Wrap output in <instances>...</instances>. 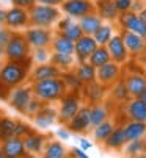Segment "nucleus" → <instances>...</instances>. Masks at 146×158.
<instances>
[{"mask_svg": "<svg viewBox=\"0 0 146 158\" xmlns=\"http://www.w3.org/2000/svg\"><path fill=\"white\" fill-rule=\"evenodd\" d=\"M138 97H140V99H141V100H143V102L146 103V88H144V91H143V93H141V94H140Z\"/></svg>", "mask_w": 146, "mask_h": 158, "instance_id": "6e6d98bb", "label": "nucleus"}, {"mask_svg": "<svg viewBox=\"0 0 146 158\" xmlns=\"http://www.w3.org/2000/svg\"><path fill=\"white\" fill-rule=\"evenodd\" d=\"M97 42L94 41L93 35H82L76 42H74V56L77 63L88 61L90 55L96 50Z\"/></svg>", "mask_w": 146, "mask_h": 158, "instance_id": "9d476101", "label": "nucleus"}, {"mask_svg": "<svg viewBox=\"0 0 146 158\" xmlns=\"http://www.w3.org/2000/svg\"><path fill=\"white\" fill-rule=\"evenodd\" d=\"M72 22H74V17H71V16H68V14H66V16L58 22V30L61 31V30H63V28H66L69 24H72Z\"/></svg>", "mask_w": 146, "mask_h": 158, "instance_id": "49530a36", "label": "nucleus"}, {"mask_svg": "<svg viewBox=\"0 0 146 158\" xmlns=\"http://www.w3.org/2000/svg\"><path fill=\"white\" fill-rule=\"evenodd\" d=\"M121 38H123L124 46L131 56H140L141 53L146 52V38H143L134 31H129V30L121 31Z\"/></svg>", "mask_w": 146, "mask_h": 158, "instance_id": "9b49d317", "label": "nucleus"}, {"mask_svg": "<svg viewBox=\"0 0 146 158\" xmlns=\"http://www.w3.org/2000/svg\"><path fill=\"white\" fill-rule=\"evenodd\" d=\"M32 91L35 97L39 99L41 102H54V100H60L66 94V85L63 78L52 77V78L33 81Z\"/></svg>", "mask_w": 146, "mask_h": 158, "instance_id": "f03ea898", "label": "nucleus"}, {"mask_svg": "<svg viewBox=\"0 0 146 158\" xmlns=\"http://www.w3.org/2000/svg\"><path fill=\"white\" fill-rule=\"evenodd\" d=\"M113 35H115L113 25H110V24H102L99 28L93 33V38H94V41L97 42V46H107V42L112 39Z\"/></svg>", "mask_w": 146, "mask_h": 158, "instance_id": "7c9ffc66", "label": "nucleus"}, {"mask_svg": "<svg viewBox=\"0 0 146 158\" xmlns=\"http://www.w3.org/2000/svg\"><path fill=\"white\" fill-rule=\"evenodd\" d=\"M33 60L36 61V63H47V60H49V52L46 50V47H39V49H36V52H35V55H33Z\"/></svg>", "mask_w": 146, "mask_h": 158, "instance_id": "37998d69", "label": "nucleus"}, {"mask_svg": "<svg viewBox=\"0 0 146 158\" xmlns=\"http://www.w3.org/2000/svg\"><path fill=\"white\" fill-rule=\"evenodd\" d=\"M76 75L79 77V80L86 85V83H91L96 80V67L93 64H90L88 61H83V63H79L77 69H76Z\"/></svg>", "mask_w": 146, "mask_h": 158, "instance_id": "bb28decb", "label": "nucleus"}, {"mask_svg": "<svg viewBox=\"0 0 146 158\" xmlns=\"http://www.w3.org/2000/svg\"><path fill=\"white\" fill-rule=\"evenodd\" d=\"M42 110V103H41V100L39 99H32L30 102H29V105H27V108H25V113H29V114H36V113H39Z\"/></svg>", "mask_w": 146, "mask_h": 158, "instance_id": "ea45409f", "label": "nucleus"}, {"mask_svg": "<svg viewBox=\"0 0 146 158\" xmlns=\"http://www.w3.org/2000/svg\"><path fill=\"white\" fill-rule=\"evenodd\" d=\"M11 30L10 28H2L0 27V46L2 47H5L7 44H8V41H10V38H11Z\"/></svg>", "mask_w": 146, "mask_h": 158, "instance_id": "c03bdc74", "label": "nucleus"}, {"mask_svg": "<svg viewBox=\"0 0 146 158\" xmlns=\"http://www.w3.org/2000/svg\"><path fill=\"white\" fill-rule=\"evenodd\" d=\"M55 116H57L55 110L47 108V106H42V110L35 114V124H36V127H39V128H49V127L55 122Z\"/></svg>", "mask_w": 146, "mask_h": 158, "instance_id": "393cba45", "label": "nucleus"}, {"mask_svg": "<svg viewBox=\"0 0 146 158\" xmlns=\"http://www.w3.org/2000/svg\"><path fill=\"white\" fill-rule=\"evenodd\" d=\"M61 35H63V36H66L68 39H71L72 42H76V41L83 35V30L80 28L79 22H77V24H76V22H72V24H69L66 28H63V30H61Z\"/></svg>", "mask_w": 146, "mask_h": 158, "instance_id": "58836bf2", "label": "nucleus"}, {"mask_svg": "<svg viewBox=\"0 0 146 158\" xmlns=\"http://www.w3.org/2000/svg\"><path fill=\"white\" fill-rule=\"evenodd\" d=\"M107 119H108V108H107V105L94 103L93 106H90V122H91V127L99 125L101 122H104Z\"/></svg>", "mask_w": 146, "mask_h": 158, "instance_id": "a878e982", "label": "nucleus"}, {"mask_svg": "<svg viewBox=\"0 0 146 158\" xmlns=\"http://www.w3.org/2000/svg\"><path fill=\"white\" fill-rule=\"evenodd\" d=\"M57 136H58L60 139L66 141V139H69V138H71V133H69L68 130H64V128H60V130H57Z\"/></svg>", "mask_w": 146, "mask_h": 158, "instance_id": "09e8293b", "label": "nucleus"}, {"mask_svg": "<svg viewBox=\"0 0 146 158\" xmlns=\"http://www.w3.org/2000/svg\"><path fill=\"white\" fill-rule=\"evenodd\" d=\"M29 133H30L29 125H27V124H22V122H19V124H16V127H14V133H13V136L24 138V136H25V135H29Z\"/></svg>", "mask_w": 146, "mask_h": 158, "instance_id": "79ce46f5", "label": "nucleus"}, {"mask_svg": "<svg viewBox=\"0 0 146 158\" xmlns=\"http://www.w3.org/2000/svg\"><path fill=\"white\" fill-rule=\"evenodd\" d=\"M2 152H3V156L7 158H20L27 153L25 146H24V139L17 136H10L3 139Z\"/></svg>", "mask_w": 146, "mask_h": 158, "instance_id": "dca6fc26", "label": "nucleus"}, {"mask_svg": "<svg viewBox=\"0 0 146 158\" xmlns=\"http://www.w3.org/2000/svg\"><path fill=\"white\" fill-rule=\"evenodd\" d=\"M30 58L24 60V61H11L8 60V63H5L0 69V83L3 86H7L8 89L19 86L22 81H25L29 77V71H30Z\"/></svg>", "mask_w": 146, "mask_h": 158, "instance_id": "f257e3e1", "label": "nucleus"}, {"mask_svg": "<svg viewBox=\"0 0 146 158\" xmlns=\"http://www.w3.org/2000/svg\"><path fill=\"white\" fill-rule=\"evenodd\" d=\"M124 133H126V138L127 141H134V139H141L146 138V122L141 121H127L124 125Z\"/></svg>", "mask_w": 146, "mask_h": 158, "instance_id": "5701e85b", "label": "nucleus"}, {"mask_svg": "<svg viewBox=\"0 0 146 158\" xmlns=\"http://www.w3.org/2000/svg\"><path fill=\"white\" fill-rule=\"evenodd\" d=\"M5 16H7V11H3L2 8H0V25L5 24Z\"/></svg>", "mask_w": 146, "mask_h": 158, "instance_id": "864d4df0", "label": "nucleus"}, {"mask_svg": "<svg viewBox=\"0 0 146 158\" xmlns=\"http://www.w3.org/2000/svg\"><path fill=\"white\" fill-rule=\"evenodd\" d=\"M143 8H144V6H143V3L140 2V0H134V3H132V8H131V11H134V13H140Z\"/></svg>", "mask_w": 146, "mask_h": 158, "instance_id": "3c124183", "label": "nucleus"}, {"mask_svg": "<svg viewBox=\"0 0 146 158\" xmlns=\"http://www.w3.org/2000/svg\"><path fill=\"white\" fill-rule=\"evenodd\" d=\"M24 139V146H25V150L27 152H32V153H38L44 149V136L41 135H36V133H29L22 138Z\"/></svg>", "mask_w": 146, "mask_h": 158, "instance_id": "cd10ccee", "label": "nucleus"}, {"mask_svg": "<svg viewBox=\"0 0 146 158\" xmlns=\"http://www.w3.org/2000/svg\"><path fill=\"white\" fill-rule=\"evenodd\" d=\"M61 78L66 85V89H71L72 93H77V91H82L83 89V83L79 80V77L76 75V72H61Z\"/></svg>", "mask_w": 146, "mask_h": 158, "instance_id": "e433bc0d", "label": "nucleus"}, {"mask_svg": "<svg viewBox=\"0 0 146 158\" xmlns=\"http://www.w3.org/2000/svg\"><path fill=\"white\" fill-rule=\"evenodd\" d=\"M123 149H124L126 155H129V156H138V155H141L146 150V139L141 138V139L127 141Z\"/></svg>", "mask_w": 146, "mask_h": 158, "instance_id": "473e14b6", "label": "nucleus"}, {"mask_svg": "<svg viewBox=\"0 0 146 158\" xmlns=\"http://www.w3.org/2000/svg\"><path fill=\"white\" fill-rule=\"evenodd\" d=\"M79 144H80V149H83L85 152H86V150H90V149L93 147V143H91V141H88L86 138H80V139H79Z\"/></svg>", "mask_w": 146, "mask_h": 158, "instance_id": "de8ad7c7", "label": "nucleus"}, {"mask_svg": "<svg viewBox=\"0 0 146 158\" xmlns=\"http://www.w3.org/2000/svg\"><path fill=\"white\" fill-rule=\"evenodd\" d=\"M68 128L74 133H85L91 128L90 122V106H80L76 116L68 122Z\"/></svg>", "mask_w": 146, "mask_h": 158, "instance_id": "2eb2a0df", "label": "nucleus"}, {"mask_svg": "<svg viewBox=\"0 0 146 158\" xmlns=\"http://www.w3.org/2000/svg\"><path fill=\"white\" fill-rule=\"evenodd\" d=\"M144 139H146V138H144Z\"/></svg>", "mask_w": 146, "mask_h": 158, "instance_id": "bf43d9fd", "label": "nucleus"}, {"mask_svg": "<svg viewBox=\"0 0 146 158\" xmlns=\"http://www.w3.org/2000/svg\"><path fill=\"white\" fill-rule=\"evenodd\" d=\"M127 143V138H126V133H124V128L123 125H118L112 130V133L108 135V138L102 143L105 146V149L108 150H121Z\"/></svg>", "mask_w": 146, "mask_h": 158, "instance_id": "6ab92c4d", "label": "nucleus"}, {"mask_svg": "<svg viewBox=\"0 0 146 158\" xmlns=\"http://www.w3.org/2000/svg\"><path fill=\"white\" fill-rule=\"evenodd\" d=\"M112 58H110V53H108V50H107V47L105 46H97L96 47V50L90 55V58H88V63L90 64H93L96 69L97 67H101L102 64H105V63H108Z\"/></svg>", "mask_w": 146, "mask_h": 158, "instance_id": "c85d7f7f", "label": "nucleus"}, {"mask_svg": "<svg viewBox=\"0 0 146 158\" xmlns=\"http://www.w3.org/2000/svg\"><path fill=\"white\" fill-rule=\"evenodd\" d=\"M61 3L63 11L74 19H80L82 16L96 11V5L91 0H64Z\"/></svg>", "mask_w": 146, "mask_h": 158, "instance_id": "6e6552de", "label": "nucleus"}, {"mask_svg": "<svg viewBox=\"0 0 146 158\" xmlns=\"http://www.w3.org/2000/svg\"><path fill=\"white\" fill-rule=\"evenodd\" d=\"M124 85L129 91L131 97H138L146 88V75L143 72H132L124 77Z\"/></svg>", "mask_w": 146, "mask_h": 158, "instance_id": "a211bd4d", "label": "nucleus"}, {"mask_svg": "<svg viewBox=\"0 0 146 158\" xmlns=\"http://www.w3.org/2000/svg\"><path fill=\"white\" fill-rule=\"evenodd\" d=\"M30 22L36 27H51L60 19V11L54 5H33L29 11Z\"/></svg>", "mask_w": 146, "mask_h": 158, "instance_id": "7ed1b4c3", "label": "nucleus"}, {"mask_svg": "<svg viewBox=\"0 0 146 158\" xmlns=\"http://www.w3.org/2000/svg\"><path fill=\"white\" fill-rule=\"evenodd\" d=\"M102 24H104L102 17L97 14L96 11L88 13V14H85V16H82V17L79 19V25H80V28L83 30V35H93Z\"/></svg>", "mask_w": 146, "mask_h": 158, "instance_id": "aec40b11", "label": "nucleus"}, {"mask_svg": "<svg viewBox=\"0 0 146 158\" xmlns=\"http://www.w3.org/2000/svg\"><path fill=\"white\" fill-rule=\"evenodd\" d=\"M16 122L10 118H0V141H3L10 136H13L14 133Z\"/></svg>", "mask_w": 146, "mask_h": 158, "instance_id": "4c0bfd02", "label": "nucleus"}, {"mask_svg": "<svg viewBox=\"0 0 146 158\" xmlns=\"http://www.w3.org/2000/svg\"><path fill=\"white\" fill-rule=\"evenodd\" d=\"M112 97L118 102H126V100L131 99L129 91H127V88H126L123 80H118L116 83L112 85Z\"/></svg>", "mask_w": 146, "mask_h": 158, "instance_id": "c9c22d12", "label": "nucleus"}, {"mask_svg": "<svg viewBox=\"0 0 146 158\" xmlns=\"http://www.w3.org/2000/svg\"><path fill=\"white\" fill-rule=\"evenodd\" d=\"M32 96H33L32 88H29V86H16L10 93V105L14 110L22 113V111H25L29 102L32 100Z\"/></svg>", "mask_w": 146, "mask_h": 158, "instance_id": "ddd939ff", "label": "nucleus"}, {"mask_svg": "<svg viewBox=\"0 0 146 158\" xmlns=\"http://www.w3.org/2000/svg\"><path fill=\"white\" fill-rule=\"evenodd\" d=\"M105 88H107V86H104L102 83H99L97 80H94V81H91V83L83 85L82 91L85 93L88 102H91V103H99V102L104 99V96H105Z\"/></svg>", "mask_w": 146, "mask_h": 158, "instance_id": "4be33fe9", "label": "nucleus"}, {"mask_svg": "<svg viewBox=\"0 0 146 158\" xmlns=\"http://www.w3.org/2000/svg\"><path fill=\"white\" fill-rule=\"evenodd\" d=\"M35 2H36V0H11V3H13L14 6L27 8V10H30V8L35 5Z\"/></svg>", "mask_w": 146, "mask_h": 158, "instance_id": "a18cd8bd", "label": "nucleus"}, {"mask_svg": "<svg viewBox=\"0 0 146 158\" xmlns=\"http://www.w3.org/2000/svg\"><path fill=\"white\" fill-rule=\"evenodd\" d=\"M126 116L131 121L146 122V103L140 97H131L126 100Z\"/></svg>", "mask_w": 146, "mask_h": 158, "instance_id": "f3484780", "label": "nucleus"}, {"mask_svg": "<svg viewBox=\"0 0 146 158\" xmlns=\"http://www.w3.org/2000/svg\"><path fill=\"white\" fill-rule=\"evenodd\" d=\"M5 56L11 61H24L30 56V46L24 35H11L8 44L3 47Z\"/></svg>", "mask_w": 146, "mask_h": 158, "instance_id": "20e7f679", "label": "nucleus"}, {"mask_svg": "<svg viewBox=\"0 0 146 158\" xmlns=\"http://www.w3.org/2000/svg\"><path fill=\"white\" fill-rule=\"evenodd\" d=\"M52 77H61V69L57 67L54 63H41L39 66L35 67V71L32 72V80L38 81V80H44V78H52Z\"/></svg>", "mask_w": 146, "mask_h": 158, "instance_id": "412c9836", "label": "nucleus"}, {"mask_svg": "<svg viewBox=\"0 0 146 158\" xmlns=\"http://www.w3.org/2000/svg\"><path fill=\"white\" fill-rule=\"evenodd\" d=\"M96 11L102 17V20H108V22L118 20L119 16V11L116 10L113 0H99L96 5Z\"/></svg>", "mask_w": 146, "mask_h": 158, "instance_id": "b1692460", "label": "nucleus"}, {"mask_svg": "<svg viewBox=\"0 0 146 158\" xmlns=\"http://www.w3.org/2000/svg\"><path fill=\"white\" fill-rule=\"evenodd\" d=\"M29 22H30V14H29L27 8L14 6V8L7 11L5 25L10 30H14V28H19V27H25Z\"/></svg>", "mask_w": 146, "mask_h": 158, "instance_id": "4468645a", "label": "nucleus"}, {"mask_svg": "<svg viewBox=\"0 0 146 158\" xmlns=\"http://www.w3.org/2000/svg\"><path fill=\"white\" fill-rule=\"evenodd\" d=\"M80 97L74 93H69V94H64L61 97V105H60V110H58V119L63 122V124H68L72 118L76 116V113L80 110Z\"/></svg>", "mask_w": 146, "mask_h": 158, "instance_id": "39448f33", "label": "nucleus"}, {"mask_svg": "<svg viewBox=\"0 0 146 158\" xmlns=\"http://www.w3.org/2000/svg\"><path fill=\"white\" fill-rule=\"evenodd\" d=\"M113 3L116 6V10L121 13H126V11H131L132 8V3H134V0H113Z\"/></svg>", "mask_w": 146, "mask_h": 158, "instance_id": "a19ab883", "label": "nucleus"}, {"mask_svg": "<svg viewBox=\"0 0 146 158\" xmlns=\"http://www.w3.org/2000/svg\"><path fill=\"white\" fill-rule=\"evenodd\" d=\"M121 64L115 63V61H108L105 64H102L101 67L96 69V80L102 83L104 86H112L113 83H116L118 80H121Z\"/></svg>", "mask_w": 146, "mask_h": 158, "instance_id": "423d86ee", "label": "nucleus"}, {"mask_svg": "<svg viewBox=\"0 0 146 158\" xmlns=\"http://www.w3.org/2000/svg\"><path fill=\"white\" fill-rule=\"evenodd\" d=\"M118 22L123 30H129V31H134V33L146 38V24L140 19L138 13H134V11L121 13L118 16Z\"/></svg>", "mask_w": 146, "mask_h": 158, "instance_id": "0eeeda50", "label": "nucleus"}, {"mask_svg": "<svg viewBox=\"0 0 146 158\" xmlns=\"http://www.w3.org/2000/svg\"><path fill=\"white\" fill-rule=\"evenodd\" d=\"M72 155L77 156V158H88V155L85 153V150L80 149V147H74V149H72Z\"/></svg>", "mask_w": 146, "mask_h": 158, "instance_id": "8fccbe9b", "label": "nucleus"}, {"mask_svg": "<svg viewBox=\"0 0 146 158\" xmlns=\"http://www.w3.org/2000/svg\"><path fill=\"white\" fill-rule=\"evenodd\" d=\"M52 47L55 52L58 53H69V55H74V42L71 39H68L63 35H58L57 38L52 39Z\"/></svg>", "mask_w": 146, "mask_h": 158, "instance_id": "c756f323", "label": "nucleus"}, {"mask_svg": "<svg viewBox=\"0 0 146 158\" xmlns=\"http://www.w3.org/2000/svg\"><path fill=\"white\" fill-rule=\"evenodd\" d=\"M113 128H115V124L107 119V121L101 122L99 125L93 127V136H94V139H96L97 143H104V141L108 138V135L112 133Z\"/></svg>", "mask_w": 146, "mask_h": 158, "instance_id": "2f4dec72", "label": "nucleus"}, {"mask_svg": "<svg viewBox=\"0 0 146 158\" xmlns=\"http://www.w3.org/2000/svg\"><path fill=\"white\" fill-rule=\"evenodd\" d=\"M3 55H5V50H3V47H2V46H0V58H2Z\"/></svg>", "mask_w": 146, "mask_h": 158, "instance_id": "4d7b16f0", "label": "nucleus"}, {"mask_svg": "<svg viewBox=\"0 0 146 158\" xmlns=\"http://www.w3.org/2000/svg\"><path fill=\"white\" fill-rule=\"evenodd\" d=\"M36 2L44 3V5H54V6H57V5H60L63 2V0H36Z\"/></svg>", "mask_w": 146, "mask_h": 158, "instance_id": "603ef678", "label": "nucleus"}, {"mask_svg": "<svg viewBox=\"0 0 146 158\" xmlns=\"http://www.w3.org/2000/svg\"><path fill=\"white\" fill-rule=\"evenodd\" d=\"M138 16H140V19L144 22V24H146V8H143L140 13H138Z\"/></svg>", "mask_w": 146, "mask_h": 158, "instance_id": "5fc2aeb1", "label": "nucleus"}, {"mask_svg": "<svg viewBox=\"0 0 146 158\" xmlns=\"http://www.w3.org/2000/svg\"><path fill=\"white\" fill-rule=\"evenodd\" d=\"M105 47H107V50L110 53L112 61H115L118 64H126L129 61L131 55H129V52H127V49L124 46V41H123V38H121V33L119 35H113L112 39L107 42Z\"/></svg>", "mask_w": 146, "mask_h": 158, "instance_id": "1a4fd4ad", "label": "nucleus"}, {"mask_svg": "<svg viewBox=\"0 0 146 158\" xmlns=\"http://www.w3.org/2000/svg\"><path fill=\"white\" fill-rule=\"evenodd\" d=\"M52 63L57 67H60V69H71L72 64L76 63V56L69 55V53H58V52H55L52 55Z\"/></svg>", "mask_w": 146, "mask_h": 158, "instance_id": "72a5a7b5", "label": "nucleus"}, {"mask_svg": "<svg viewBox=\"0 0 146 158\" xmlns=\"http://www.w3.org/2000/svg\"><path fill=\"white\" fill-rule=\"evenodd\" d=\"M64 155H66V149L58 141L49 143L44 149V156L46 158H64Z\"/></svg>", "mask_w": 146, "mask_h": 158, "instance_id": "f704fd0d", "label": "nucleus"}, {"mask_svg": "<svg viewBox=\"0 0 146 158\" xmlns=\"http://www.w3.org/2000/svg\"><path fill=\"white\" fill-rule=\"evenodd\" d=\"M0 158H3V152H2V147H0Z\"/></svg>", "mask_w": 146, "mask_h": 158, "instance_id": "13d9d810", "label": "nucleus"}, {"mask_svg": "<svg viewBox=\"0 0 146 158\" xmlns=\"http://www.w3.org/2000/svg\"><path fill=\"white\" fill-rule=\"evenodd\" d=\"M25 39L29 42L30 47H35V49H39V47H47L49 44L52 42V35L46 27H36L35 28H30L25 31Z\"/></svg>", "mask_w": 146, "mask_h": 158, "instance_id": "f8f14e48", "label": "nucleus"}]
</instances>
